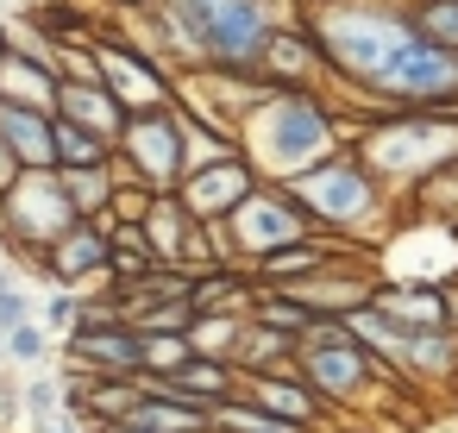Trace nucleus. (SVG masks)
Wrapping results in <instances>:
<instances>
[{
  "mask_svg": "<svg viewBox=\"0 0 458 433\" xmlns=\"http://www.w3.org/2000/svg\"><path fill=\"white\" fill-rule=\"evenodd\" d=\"M308 32L333 76H345L352 89L389 107L427 114V107L458 101V51L427 45L408 13L370 7V0H339V7H320L308 20Z\"/></svg>",
  "mask_w": 458,
  "mask_h": 433,
  "instance_id": "1",
  "label": "nucleus"
},
{
  "mask_svg": "<svg viewBox=\"0 0 458 433\" xmlns=\"http://www.w3.org/2000/svg\"><path fill=\"white\" fill-rule=\"evenodd\" d=\"M239 151L251 157L258 183H295L301 170H314L339 151L333 107L308 89H270L251 107V120L239 126Z\"/></svg>",
  "mask_w": 458,
  "mask_h": 433,
  "instance_id": "2",
  "label": "nucleus"
},
{
  "mask_svg": "<svg viewBox=\"0 0 458 433\" xmlns=\"http://www.w3.org/2000/svg\"><path fill=\"white\" fill-rule=\"evenodd\" d=\"M164 20L189 57H201L226 76H258L264 45L276 32L264 0H164Z\"/></svg>",
  "mask_w": 458,
  "mask_h": 433,
  "instance_id": "3",
  "label": "nucleus"
},
{
  "mask_svg": "<svg viewBox=\"0 0 458 433\" xmlns=\"http://www.w3.org/2000/svg\"><path fill=\"white\" fill-rule=\"evenodd\" d=\"M283 189L308 208V220H314L320 233H358V226H370L377 208H383V183L358 164V151H333L327 164L301 170V176L283 183Z\"/></svg>",
  "mask_w": 458,
  "mask_h": 433,
  "instance_id": "4",
  "label": "nucleus"
},
{
  "mask_svg": "<svg viewBox=\"0 0 458 433\" xmlns=\"http://www.w3.org/2000/svg\"><path fill=\"white\" fill-rule=\"evenodd\" d=\"M295 377L320 395V402H358L370 395V383H383L389 370L345 333V320H314L295 339Z\"/></svg>",
  "mask_w": 458,
  "mask_h": 433,
  "instance_id": "5",
  "label": "nucleus"
},
{
  "mask_svg": "<svg viewBox=\"0 0 458 433\" xmlns=\"http://www.w3.org/2000/svg\"><path fill=\"white\" fill-rule=\"evenodd\" d=\"M114 176L139 183L151 195H176L189 164H182V114L176 107H151V114H126V132L114 145Z\"/></svg>",
  "mask_w": 458,
  "mask_h": 433,
  "instance_id": "6",
  "label": "nucleus"
},
{
  "mask_svg": "<svg viewBox=\"0 0 458 433\" xmlns=\"http://www.w3.org/2000/svg\"><path fill=\"white\" fill-rule=\"evenodd\" d=\"M320 226L308 220V208L283 189V183H258L233 214H226V239H233V251H239V264L251 270V264H264V258H276V251H289V245H301V239H314Z\"/></svg>",
  "mask_w": 458,
  "mask_h": 433,
  "instance_id": "7",
  "label": "nucleus"
},
{
  "mask_svg": "<svg viewBox=\"0 0 458 433\" xmlns=\"http://www.w3.org/2000/svg\"><path fill=\"white\" fill-rule=\"evenodd\" d=\"M458 151V132L445 120H427V114H402V120H383L364 132L358 145V164L383 183V176H439L445 157Z\"/></svg>",
  "mask_w": 458,
  "mask_h": 433,
  "instance_id": "8",
  "label": "nucleus"
},
{
  "mask_svg": "<svg viewBox=\"0 0 458 433\" xmlns=\"http://www.w3.org/2000/svg\"><path fill=\"white\" fill-rule=\"evenodd\" d=\"M82 214L70 208V189H64V176L57 170H26L13 189H7V239L26 251V258H38V251H51L70 226H76Z\"/></svg>",
  "mask_w": 458,
  "mask_h": 433,
  "instance_id": "9",
  "label": "nucleus"
},
{
  "mask_svg": "<svg viewBox=\"0 0 458 433\" xmlns=\"http://www.w3.org/2000/svg\"><path fill=\"white\" fill-rule=\"evenodd\" d=\"M95 64H101V82L114 89V101H120L126 114L170 107V95H176V82H170L145 51H132V45H95Z\"/></svg>",
  "mask_w": 458,
  "mask_h": 433,
  "instance_id": "10",
  "label": "nucleus"
},
{
  "mask_svg": "<svg viewBox=\"0 0 458 433\" xmlns=\"http://www.w3.org/2000/svg\"><path fill=\"white\" fill-rule=\"evenodd\" d=\"M251 189H258V170H251V157H245V151H233V157H220V164L189 170V176H182V189H176V201H182L195 220H226Z\"/></svg>",
  "mask_w": 458,
  "mask_h": 433,
  "instance_id": "11",
  "label": "nucleus"
},
{
  "mask_svg": "<svg viewBox=\"0 0 458 433\" xmlns=\"http://www.w3.org/2000/svg\"><path fill=\"white\" fill-rule=\"evenodd\" d=\"M38 264V276L51 283V289H82V283H107V226H95V220H76L51 251H38L32 258Z\"/></svg>",
  "mask_w": 458,
  "mask_h": 433,
  "instance_id": "12",
  "label": "nucleus"
},
{
  "mask_svg": "<svg viewBox=\"0 0 458 433\" xmlns=\"http://www.w3.org/2000/svg\"><path fill=\"white\" fill-rule=\"evenodd\" d=\"M70 364L76 377H139V333L126 320H82L70 333Z\"/></svg>",
  "mask_w": 458,
  "mask_h": 433,
  "instance_id": "13",
  "label": "nucleus"
},
{
  "mask_svg": "<svg viewBox=\"0 0 458 433\" xmlns=\"http://www.w3.org/2000/svg\"><path fill=\"white\" fill-rule=\"evenodd\" d=\"M51 120H70V126H82V132H95L107 145H120V132H126V107L114 101L107 82H57Z\"/></svg>",
  "mask_w": 458,
  "mask_h": 433,
  "instance_id": "14",
  "label": "nucleus"
},
{
  "mask_svg": "<svg viewBox=\"0 0 458 433\" xmlns=\"http://www.w3.org/2000/svg\"><path fill=\"white\" fill-rule=\"evenodd\" d=\"M0 145L7 157L26 170H57V145H51V114L45 107H20V101H0Z\"/></svg>",
  "mask_w": 458,
  "mask_h": 433,
  "instance_id": "15",
  "label": "nucleus"
},
{
  "mask_svg": "<svg viewBox=\"0 0 458 433\" xmlns=\"http://www.w3.org/2000/svg\"><path fill=\"white\" fill-rule=\"evenodd\" d=\"M370 308L383 320H395L402 333H433L445 327V289L439 283H377Z\"/></svg>",
  "mask_w": 458,
  "mask_h": 433,
  "instance_id": "16",
  "label": "nucleus"
},
{
  "mask_svg": "<svg viewBox=\"0 0 458 433\" xmlns=\"http://www.w3.org/2000/svg\"><path fill=\"white\" fill-rule=\"evenodd\" d=\"M239 389L258 402V408H270V414H283V420H301V427H314L320 433V395L295 377V364L289 370H270V377H239Z\"/></svg>",
  "mask_w": 458,
  "mask_h": 433,
  "instance_id": "17",
  "label": "nucleus"
},
{
  "mask_svg": "<svg viewBox=\"0 0 458 433\" xmlns=\"http://www.w3.org/2000/svg\"><path fill=\"white\" fill-rule=\"evenodd\" d=\"M327 264H339V245H333L327 233H314V239H301V245H289V251L251 264V283H258V289H295V283L320 276Z\"/></svg>",
  "mask_w": 458,
  "mask_h": 433,
  "instance_id": "18",
  "label": "nucleus"
},
{
  "mask_svg": "<svg viewBox=\"0 0 458 433\" xmlns=\"http://www.w3.org/2000/svg\"><path fill=\"white\" fill-rule=\"evenodd\" d=\"M170 395H182V402H201V408H220L226 395H239V370L233 364H220V358H189L176 377H157Z\"/></svg>",
  "mask_w": 458,
  "mask_h": 433,
  "instance_id": "19",
  "label": "nucleus"
},
{
  "mask_svg": "<svg viewBox=\"0 0 458 433\" xmlns=\"http://www.w3.org/2000/svg\"><path fill=\"white\" fill-rule=\"evenodd\" d=\"M458 370V333L452 327H433V333H408V352H402V383L420 377V383H439Z\"/></svg>",
  "mask_w": 458,
  "mask_h": 433,
  "instance_id": "20",
  "label": "nucleus"
},
{
  "mask_svg": "<svg viewBox=\"0 0 458 433\" xmlns=\"http://www.w3.org/2000/svg\"><path fill=\"white\" fill-rule=\"evenodd\" d=\"M189 226H195V214H189L176 195H151L145 239H151V251H157V264H164V270H176V264H182V239H189Z\"/></svg>",
  "mask_w": 458,
  "mask_h": 433,
  "instance_id": "21",
  "label": "nucleus"
},
{
  "mask_svg": "<svg viewBox=\"0 0 458 433\" xmlns=\"http://www.w3.org/2000/svg\"><path fill=\"white\" fill-rule=\"evenodd\" d=\"M314 57H320V51H314V38H308V32H270L264 64H258V70H264L276 89H301V76L314 70Z\"/></svg>",
  "mask_w": 458,
  "mask_h": 433,
  "instance_id": "22",
  "label": "nucleus"
},
{
  "mask_svg": "<svg viewBox=\"0 0 458 433\" xmlns=\"http://www.w3.org/2000/svg\"><path fill=\"white\" fill-rule=\"evenodd\" d=\"M214 433H314V427H301V420H283V414L258 408V402L239 389V395H226V402L214 408Z\"/></svg>",
  "mask_w": 458,
  "mask_h": 433,
  "instance_id": "23",
  "label": "nucleus"
},
{
  "mask_svg": "<svg viewBox=\"0 0 458 433\" xmlns=\"http://www.w3.org/2000/svg\"><path fill=\"white\" fill-rule=\"evenodd\" d=\"M51 145H57V170H107L114 164V145L70 120H51Z\"/></svg>",
  "mask_w": 458,
  "mask_h": 433,
  "instance_id": "24",
  "label": "nucleus"
},
{
  "mask_svg": "<svg viewBox=\"0 0 458 433\" xmlns=\"http://www.w3.org/2000/svg\"><path fill=\"white\" fill-rule=\"evenodd\" d=\"M245 320H251V314H195V327H189V352H195V358H220V364H233V352H239V339H245Z\"/></svg>",
  "mask_w": 458,
  "mask_h": 433,
  "instance_id": "25",
  "label": "nucleus"
},
{
  "mask_svg": "<svg viewBox=\"0 0 458 433\" xmlns=\"http://www.w3.org/2000/svg\"><path fill=\"white\" fill-rule=\"evenodd\" d=\"M251 320L270 327V333H283V339H301V333L314 327V314H308L289 289H258V295H251Z\"/></svg>",
  "mask_w": 458,
  "mask_h": 433,
  "instance_id": "26",
  "label": "nucleus"
},
{
  "mask_svg": "<svg viewBox=\"0 0 458 433\" xmlns=\"http://www.w3.org/2000/svg\"><path fill=\"white\" fill-rule=\"evenodd\" d=\"M57 176H64L70 208H76L82 220H101V214H107V201H114V164H107V170H57Z\"/></svg>",
  "mask_w": 458,
  "mask_h": 433,
  "instance_id": "27",
  "label": "nucleus"
},
{
  "mask_svg": "<svg viewBox=\"0 0 458 433\" xmlns=\"http://www.w3.org/2000/svg\"><path fill=\"white\" fill-rule=\"evenodd\" d=\"M139 377H176L195 352H189V333H139Z\"/></svg>",
  "mask_w": 458,
  "mask_h": 433,
  "instance_id": "28",
  "label": "nucleus"
},
{
  "mask_svg": "<svg viewBox=\"0 0 458 433\" xmlns=\"http://www.w3.org/2000/svg\"><path fill=\"white\" fill-rule=\"evenodd\" d=\"M414 32L439 51H458V0H414Z\"/></svg>",
  "mask_w": 458,
  "mask_h": 433,
  "instance_id": "29",
  "label": "nucleus"
},
{
  "mask_svg": "<svg viewBox=\"0 0 458 433\" xmlns=\"http://www.w3.org/2000/svg\"><path fill=\"white\" fill-rule=\"evenodd\" d=\"M82 314H89L82 289H51V295H45V314H38V327H45L51 339H70V333L82 327Z\"/></svg>",
  "mask_w": 458,
  "mask_h": 433,
  "instance_id": "30",
  "label": "nucleus"
},
{
  "mask_svg": "<svg viewBox=\"0 0 458 433\" xmlns=\"http://www.w3.org/2000/svg\"><path fill=\"white\" fill-rule=\"evenodd\" d=\"M64 408H70V383H57V377H32V383H26V420H32V427L57 420Z\"/></svg>",
  "mask_w": 458,
  "mask_h": 433,
  "instance_id": "31",
  "label": "nucleus"
},
{
  "mask_svg": "<svg viewBox=\"0 0 458 433\" xmlns=\"http://www.w3.org/2000/svg\"><path fill=\"white\" fill-rule=\"evenodd\" d=\"M0 352H7L13 364H38V358L51 352V333H45L38 320H26V327H13L7 339H0Z\"/></svg>",
  "mask_w": 458,
  "mask_h": 433,
  "instance_id": "32",
  "label": "nucleus"
},
{
  "mask_svg": "<svg viewBox=\"0 0 458 433\" xmlns=\"http://www.w3.org/2000/svg\"><path fill=\"white\" fill-rule=\"evenodd\" d=\"M26 320H32V295L20 283H0V339H7L13 327H26Z\"/></svg>",
  "mask_w": 458,
  "mask_h": 433,
  "instance_id": "33",
  "label": "nucleus"
},
{
  "mask_svg": "<svg viewBox=\"0 0 458 433\" xmlns=\"http://www.w3.org/2000/svg\"><path fill=\"white\" fill-rule=\"evenodd\" d=\"M82 427H89V420H82L76 408H64L57 420H45V427H32V433H82Z\"/></svg>",
  "mask_w": 458,
  "mask_h": 433,
  "instance_id": "34",
  "label": "nucleus"
},
{
  "mask_svg": "<svg viewBox=\"0 0 458 433\" xmlns=\"http://www.w3.org/2000/svg\"><path fill=\"white\" fill-rule=\"evenodd\" d=\"M13 183H20V164L7 157V145H0V189H13Z\"/></svg>",
  "mask_w": 458,
  "mask_h": 433,
  "instance_id": "35",
  "label": "nucleus"
},
{
  "mask_svg": "<svg viewBox=\"0 0 458 433\" xmlns=\"http://www.w3.org/2000/svg\"><path fill=\"white\" fill-rule=\"evenodd\" d=\"M0 283H7V251H0Z\"/></svg>",
  "mask_w": 458,
  "mask_h": 433,
  "instance_id": "36",
  "label": "nucleus"
},
{
  "mask_svg": "<svg viewBox=\"0 0 458 433\" xmlns=\"http://www.w3.org/2000/svg\"><path fill=\"white\" fill-rule=\"evenodd\" d=\"M0 364H7V352H0Z\"/></svg>",
  "mask_w": 458,
  "mask_h": 433,
  "instance_id": "37",
  "label": "nucleus"
}]
</instances>
